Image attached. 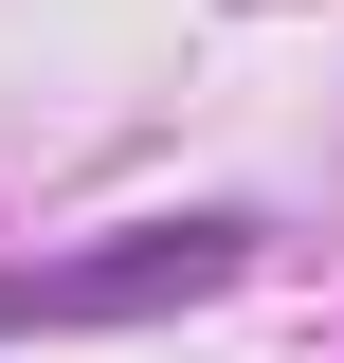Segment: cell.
<instances>
[{
	"mask_svg": "<svg viewBox=\"0 0 344 363\" xmlns=\"http://www.w3.org/2000/svg\"><path fill=\"white\" fill-rule=\"evenodd\" d=\"M236 255H254L236 218H145V236H109V255H37V272H0V327H127V309H200V291H236Z\"/></svg>",
	"mask_w": 344,
	"mask_h": 363,
	"instance_id": "6da1fadb",
	"label": "cell"
}]
</instances>
